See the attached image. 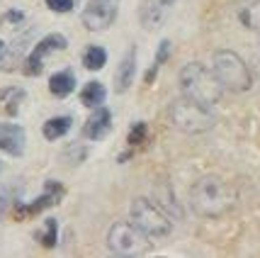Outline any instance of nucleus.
Returning <instances> with one entry per match:
<instances>
[{
	"instance_id": "obj_24",
	"label": "nucleus",
	"mask_w": 260,
	"mask_h": 258,
	"mask_svg": "<svg viewBox=\"0 0 260 258\" xmlns=\"http://www.w3.org/2000/svg\"><path fill=\"white\" fill-rule=\"evenodd\" d=\"M10 205H12V190L10 188H0V219L5 217Z\"/></svg>"
},
{
	"instance_id": "obj_6",
	"label": "nucleus",
	"mask_w": 260,
	"mask_h": 258,
	"mask_svg": "<svg viewBox=\"0 0 260 258\" xmlns=\"http://www.w3.org/2000/svg\"><path fill=\"white\" fill-rule=\"evenodd\" d=\"M107 248L112 251L114 256H126V258H136V256H146L151 253V236H146L141 229L132 222H114L107 232Z\"/></svg>"
},
{
	"instance_id": "obj_23",
	"label": "nucleus",
	"mask_w": 260,
	"mask_h": 258,
	"mask_svg": "<svg viewBox=\"0 0 260 258\" xmlns=\"http://www.w3.org/2000/svg\"><path fill=\"white\" fill-rule=\"evenodd\" d=\"M76 5V0H46V8L54 12H71Z\"/></svg>"
},
{
	"instance_id": "obj_10",
	"label": "nucleus",
	"mask_w": 260,
	"mask_h": 258,
	"mask_svg": "<svg viewBox=\"0 0 260 258\" xmlns=\"http://www.w3.org/2000/svg\"><path fill=\"white\" fill-rule=\"evenodd\" d=\"M110 129H112V112L107 107L98 105L90 117L85 120V124H83V136L90 139V141H100V139L110 134Z\"/></svg>"
},
{
	"instance_id": "obj_27",
	"label": "nucleus",
	"mask_w": 260,
	"mask_h": 258,
	"mask_svg": "<svg viewBox=\"0 0 260 258\" xmlns=\"http://www.w3.org/2000/svg\"><path fill=\"white\" fill-rule=\"evenodd\" d=\"M0 170H3V166H0Z\"/></svg>"
},
{
	"instance_id": "obj_18",
	"label": "nucleus",
	"mask_w": 260,
	"mask_h": 258,
	"mask_svg": "<svg viewBox=\"0 0 260 258\" xmlns=\"http://www.w3.org/2000/svg\"><path fill=\"white\" fill-rule=\"evenodd\" d=\"M105 100V88H102L100 80H90L83 85V93H80V102L85 107H98Z\"/></svg>"
},
{
	"instance_id": "obj_15",
	"label": "nucleus",
	"mask_w": 260,
	"mask_h": 258,
	"mask_svg": "<svg viewBox=\"0 0 260 258\" xmlns=\"http://www.w3.org/2000/svg\"><path fill=\"white\" fill-rule=\"evenodd\" d=\"M49 90H51V95H56V98H68V95L76 90V76H73L71 71H58V73H54V76L49 78Z\"/></svg>"
},
{
	"instance_id": "obj_19",
	"label": "nucleus",
	"mask_w": 260,
	"mask_h": 258,
	"mask_svg": "<svg viewBox=\"0 0 260 258\" xmlns=\"http://www.w3.org/2000/svg\"><path fill=\"white\" fill-rule=\"evenodd\" d=\"M107 64V51L102 49V46L92 44L85 49V54H83V66L90 68V71H100L102 66Z\"/></svg>"
},
{
	"instance_id": "obj_3",
	"label": "nucleus",
	"mask_w": 260,
	"mask_h": 258,
	"mask_svg": "<svg viewBox=\"0 0 260 258\" xmlns=\"http://www.w3.org/2000/svg\"><path fill=\"white\" fill-rule=\"evenodd\" d=\"M212 71H214L216 80L221 83L224 90L231 93H246L253 85V73L250 66L231 49H219L212 56Z\"/></svg>"
},
{
	"instance_id": "obj_17",
	"label": "nucleus",
	"mask_w": 260,
	"mask_h": 258,
	"mask_svg": "<svg viewBox=\"0 0 260 258\" xmlns=\"http://www.w3.org/2000/svg\"><path fill=\"white\" fill-rule=\"evenodd\" d=\"M71 124H73V120L71 117H51V120H46L44 127H42V132H44V136L49 139V141H56V139H61L63 134H68V129H71Z\"/></svg>"
},
{
	"instance_id": "obj_7",
	"label": "nucleus",
	"mask_w": 260,
	"mask_h": 258,
	"mask_svg": "<svg viewBox=\"0 0 260 258\" xmlns=\"http://www.w3.org/2000/svg\"><path fill=\"white\" fill-rule=\"evenodd\" d=\"M119 12V0H88L85 10H83V24L90 32H102L107 27H112Z\"/></svg>"
},
{
	"instance_id": "obj_5",
	"label": "nucleus",
	"mask_w": 260,
	"mask_h": 258,
	"mask_svg": "<svg viewBox=\"0 0 260 258\" xmlns=\"http://www.w3.org/2000/svg\"><path fill=\"white\" fill-rule=\"evenodd\" d=\"M129 222L136 224L151 239H166L173 232V219L166 214L163 207H158L156 202L148 200V197H134L132 200Z\"/></svg>"
},
{
	"instance_id": "obj_22",
	"label": "nucleus",
	"mask_w": 260,
	"mask_h": 258,
	"mask_svg": "<svg viewBox=\"0 0 260 258\" xmlns=\"http://www.w3.org/2000/svg\"><path fill=\"white\" fill-rule=\"evenodd\" d=\"M146 139V124L144 122H136L129 132V146H139L141 141Z\"/></svg>"
},
{
	"instance_id": "obj_21",
	"label": "nucleus",
	"mask_w": 260,
	"mask_h": 258,
	"mask_svg": "<svg viewBox=\"0 0 260 258\" xmlns=\"http://www.w3.org/2000/svg\"><path fill=\"white\" fill-rule=\"evenodd\" d=\"M168 54H170V42H168V39H163V42H160L158 54H156V61H153V68L148 71V76H146V80H148V83L153 80V76H156V71H158V68L163 66L166 61H168Z\"/></svg>"
},
{
	"instance_id": "obj_8",
	"label": "nucleus",
	"mask_w": 260,
	"mask_h": 258,
	"mask_svg": "<svg viewBox=\"0 0 260 258\" xmlns=\"http://www.w3.org/2000/svg\"><path fill=\"white\" fill-rule=\"evenodd\" d=\"M68 46L66 42V37L63 34H46L42 42H37V46L32 49V54L24 59V64H22V71L27 73V76H39L42 73V68H44V61L54 51H63Z\"/></svg>"
},
{
	"instance_id": "obj_16",
	"label": "nucleus",
	"mask_w": 260,
	"mask_h": 258,
	"mask_svg": "<svg viewBox=\"0 0 260 258\" xmlns=\"http://www.w3.org/2000/svg\"><path fill=\"white\" fill-rule=\"evenodd\" d=\"M238 20L250 32L260 34V0H248L238 8Z\"/></svg>"
},
{
	"instance_id": "obj_9",
	"label": "nucleus",
	"mask_w": 260,
	"mask_h": 258,
	"mask_svg": "<svg viewBox=\"0 0 260 258\" xmlns=\"http://www.w3.org/2000/svg\"><path fill=\"white\" fill-rule=\"evenodd\" d=\"M63 195H66V188H63L58 180H46L44 192H42L39 197L29 200V202H17V205H15V214H17V217H32V214H39L42 210H46V207L58 205V200H61Z\"/></svg>"
},
{
	"instance_id": "obj_13",
	"label": "nucleus",
	"mask_w": 260,
	"mask_h": 258,
	"mask_svg": "<svg viewBox=\"0 0 260 258\" xmlns=\"http://www.w3.org/2000/svg\"><path fill=\"white\" fill-rule=\"evenodd\" d=\"M134 76H136V49L132 46L124 54V59L119 61V66H117L114 90H117V93H126V90L132 88V83H134Z\"/></svg>"
},
{
	"instance_id": "obj_20",
	"label": "nucleus",
	"mask_w": 260,
	"mask_h": 258,
	"mask_svg": "<svg viewBox=\"0 0 260 258\" xmlns=\"http://www.w3.org/2000/svg\"><path fill=\"white\" fill-rule=\"evenodd\" d=\"M58 241V224L56 219H46L44 222V232L39 234V244L46 248H54Z\"/></svg>"
},
{
	"instance_id": "obj_1",
	"label": "nucleus",
	"mask_w": 260,
	"mask_h": 258,
	"mask_svg": "<svg viewBox=\"0 0 260 258\" xmlns=\"http://www.w3.org/2000/svg\"><path fill=\"white\" fill-rule=\"evenodd\" d=\"M236 190L214 173L197 178L190 188V207L194 210V214L207 219H219L229 214L236 207Z\"/></svg>"
},
{
	"instance_id": "obj_12",
	"label": "nucleus",
	"mask_w": 260,
	"mask_h": 258,
	"mask_svg": "<svg viewBox=\"0 0 260 258\" xmlns=\"http://www.w3.org/2000/svg\"><path fill=\"white\" fill-rule=\"evenodd\" d=\"M170 12V5H163L160 0H144L141 8H139V20L146 30H156L160 24L166 22Z\"/></svg>"
},
{
	"instance_id": "obj_26",
	"label": "nucleus",
	"mask_w": 260,
	"mask_h": 258,
	"mask_svg": "<svg viewBox=\"0 0 260 258\" xmlns=\"http://www.w3.org/2000/svg\"><path fill=\"white\" fill-rule=\"evenodd\" d=\"M3 56H5V42L0 39V61H3Z\"/></svg>"
},
{
	"instance_id": "obj_25",
	"label": "nucleus",
	"mask_w": 260,
	"mask_h": 258,
	"mask_svg": "<svg viewBox=\"0 0 260 258\" xmlns=\"http://www.w3.org/2000/svg\"><path fill=\"white\" fill-rule=\"evenodd\" d=\"M250 66H253V71H250V73H255V76L260 78V49L255 51V54H253V61H250Z\"/></svg>"
},
{
	"instance_id": "obj_2",
	"label": "nucleus",
	"mask_w": 260,
	"mask_h": 258,
	"mask_svg": "<svg viewBox=\"0 0 260 258\" xmlns=\"http://www.w3.org/2000/svg\"><path fill=\"white\" fill-rule=\"evenodd\" d=\"M221 83L216 80L214 71L200 61H190L180 71V93L182 98L200 102L204 107H214L221 100Z\"/></svg>"
},
{
	"instance_id": "obj_14",
	"label": "nucleus",
	"mask_w": 260,
	"mask_h": 258,
	"mask_svg": "<svg viewBox=\"0 0 260 258\" xmlns=\"http://www.w3.org/2000/svg\"><path fill=\"white\" fill-rule=\"evenodd\" d=\"M24 100H27V93L22 88H3L0 90V114H5V117H17L20 110H22Z\"/></svg>"
},
{
	"instance_id": "obj_4",
	"label": "nucleus",
	"mask_w": 260,
	"mask_h": 258,
	"mask_svg": "<svg viewBox=\"0 0 260 258\" xmlns=\"http://www.w3.org/2000/svg\"><path fill=\"white\" fill-rule=\"evenodd\" d=\"M170 124L175 129H180L185 134H202V132H209L214 127V114H212V107H204L200 102L190 100V98H180L170 105L168 110Z\"/></svg>"
},
{
	"instance_id": "obj_11",
	"label": "nucleus",
	"mask_w": 260,
	"mask_h": 258,
	"mask_svg": "<svg viewBox=\"0 0 260 258\" xmlns=\"http://www.w3.org/2000/svg\"><path fill=\"white\" fill-rule=\"evenodd\" d=\"M24 144H27V134L20 124L0 122V149L10 156H22Z\"/></svg>"
}]
</instances>
